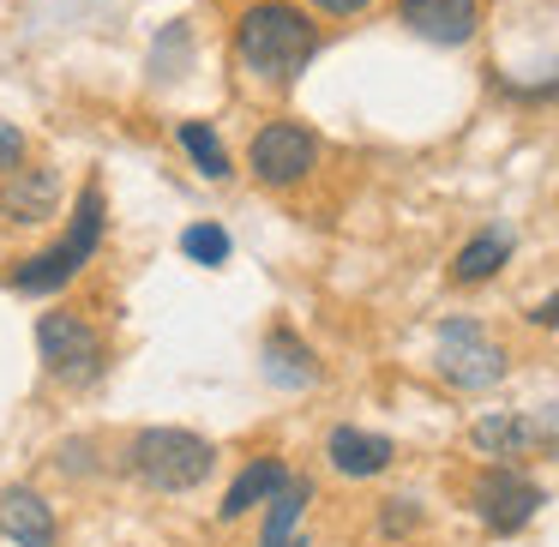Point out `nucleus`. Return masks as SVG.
Segmentation results:
<instances>
[{"mask_svg":"<svg viewBox=\"0 0 559 547\" xmlns=\"http://www.w3.org/2000/svg\"><path fill=\"white\" fill-rule=\"evenodd\" d=\"M313 55H319V25L289 0H253L235 19V61L259 85H295Z\"/></svg>","mask_w":559,"mask_h":547,"instance_id":"obj_1","label":"nucleus"},{"mask_svg":"<svg viewBox=\"0 0 559 547\" xmlns=\"http://www.w3.org/2000/svg\"><path fill=\"white\" fill-rule=\"evenodd\" d=\"M103 193L97 187H85L79 193V205H73V229L61 235L55 247H43V253H31V259H19L13 265V289L19 295H55V289H67V283L79 277V271L97 259V247H103Z\"/></svg>","mask_w":559,"mask_h":547,"instance_id":"obj_2","label":"nucleus"},{"mask_svg":"<svg viewBox=\"0 0 559 547\" xmlns=\"http://www.w3.org/2000/svg\"><path fill=\"white\" fill-rule=\"evenodd\" d=\"M127 469L157 494H193L211 469H217V445L187 427H145L127 451Z\"/></svg>","mask_w":559,"mask_h":547,"instance_id":"obj_3","label":"nucleus"},{"mask_svg":"<svg viewBox=\"0 0 559 547\" xmlns=\"http://www.w3.org/2000/svg\"><path fill=\"white\" fill-rule=\"evenodd\" d=\"M37 355L61 385H91L103 373V337L73 307H55V313L37 319Z\"/></svg>","mask_w":559,"mask_h":547,"instance_id":"obj_4","label":"nucleus"},{"mask_svg":"<svg viewBox=\"0 0 559 547\" xmlns=\"http://www.w3.org/2000/svg\"><path fill=\"white\" fill-rule=\"evenodd\" d=\"M439 379L457 391H487L506 379V355H499V343L487 337L475 319H451L445 331H439V355H433Z\"/></svg>","mask_w":559,"mask_h":547,"instance_id":"obj_5","label":"nucleus"},{"mask_svg":"<svg viewBox=\"0 0 559 547\" xmlns=\"http://www.w3.org/2000/svg\"><path fill=\"white\" fill-rule=\"evenodd\" d=\"M247 169L265 187H295L319 169V139L301 121H265L247 145Z\"/></svg>","mask_w":559,"mask_h":547,"instance_id":"obj_6","label":"nucleus"},{"mask_svg":"<svg viewBox=\"0 0 559 547\" xmlns=\"http://www.w3.org/2000/svg\"><path fill=\"white\" fill-rule=\"evenodd\" d=\"M469 445L481 457H559V409H535V415H481L469 427Z\"/></svg>","mask_w":559,"mask_h":547,"instance_id":"obj_7","label":"nucleus"},{"mask_svg":"<svg viewBox=\"0 0 559 547\" xmlns=\"http://www.w3.org/2000/svg\"><path fill=\"white\" fill-rule=\"evenodd\" d=\"M469 506H475V518H481L493 535H518L523 523H530L535 511H542V487H535L523 469L499 463V469H487L481 481H475Z\"/></svg>","mask_w":559,"mask_h":547,"instance_id":"obj_8","label":"nucleus"},{"mask_svg":"<svg viewBox=\"0 0 559 547\" xmlns=\"http://www.w3.org/2000/svg\"><path fill=\"white\" fill-rule=\"evenodd\" d=\"M397 19L433 49H463L481 31V0H397Z\"/></svg>","mask_w":559,"mask_h":547,"instance_id":"obj_9","label":"nucleus"},{"mask_svg":"<svg viewBox=\"0 0 559 547\" xmlns=\"http://www.w3.org/2000/svg\"><path fill=\"white\" fill-rule=\"evenodd\" d=\"M61 211V175L55 169H7L0 175V217L19 229H37Z\"/></svg>","mask_w":559,"mask_h":547,"instance_id":"obj_10","label":"nucleus"},{"mask_svg":"<svg viewBox=\"0 0 559 547\" xmlns=\"http://www.w3.org/2000/svg\"><path fill=\"white\" fill-rule=\"evenodd\" d=\"M0 535H13L19 547H55V511L37 487H7L0 494Z\"/></svg>","mask_w":559,"mask_h":547,"instance_id":"obj_11","label":"nucleus"},{"mask_svg":"<svg viewBox=\"0 0 559 547\" xmlns=\"http://www.w3.org/2000/svg\"><path fill=\"white\" fill-rule=\"evenodd\" d=\"M325 457H331V469H337V475H355V481H367V475H379V469L391 463V439L361 433V427H331Z\"/></svg>","mask_w":559,"mask_h":547,"instance_id":"obj_12","label":"nucleus"},{"mask_svg":"<svg viewBox=\"0 0 559 547\" xmlns=\"http://www.w3.org/2000/svg\"><path fill=\"white\" fill-rule=\"evenodd\" d=\"M289 481V469H283V457H253L241 475H235V487L223 494V506H217V518L223 523H235V518H247V511L259 506V499H271L277 487Z\"/></svg>","mask_w":559,"mask_h":547,"instance_id":"obj_13","label":"nucleus"},{"mask_svg":"<svg viewBox=\"0 0 559 547\" xmlns=\"http://www.w3.org/2000/svg\"><path fill=\"white\" fill-rule=\"evenodd\" d=\"M265 379H271V385H289V391L313 385V379H319L313 349H307L295 331H271V337H265Z\"/></svg>","mask_w":559,"mask_h":547,"instance_id":"obj_14","label":"nucleus"},{"mask_svg":"<svg viewBox=\"0 0 559 547\" xmlns=\"http://www.w3.org/2000/svg\"><path fill=\"white\" fill-rule=\"evenodd\" d=\"M175 145L193 157V169L205 175V181H229V151H223V139L211 121H181L175 127Z\"/></svg>","mask_w":559,"mask_h":547,"instance_id":"obj_15","label":"nucleus"},{"mask_svg":"<svg viewBox=\"0 0 559 547\" xmlns=\"http://www.w3.org/2000/svg\"><path fill=\"white\" fill-rule=\"evenodd\" d=\"M506 259H511V229H487V235H475V241L457 253L451 277H457V283H487Z\"/></svg>","mask_w":559,"mask_h":547,"instance_id":"obj_16","label":"nucleus"},{"mask_svg":"<svg viewBox=\"0 0 559 547\" xmlns=\"http://www.w3.org/2000/svg\"><path fill=\"white\" fill-rule=\"evenodd\" d=\"M307 499H313V487L289 475V481L271 494V518H265V535H259V547H283V542H289L295 523H301V506H307Z\"/></svg>","mask_w":559,"mask_h":547,"instance_id":"obj_17","label":"nucleus"},{"mask_svg":"<svg viewBox=\"0 0 559 547\" xmlns=\"http://www.w3.org/2000/svg\"><path fill=\"white\" fill-rule=\"evenodd\" d=\"M181 253L193 259V265H223V259H229V229H223V223H187Z\"/></svg>","mask_w":559,"mask_h":547,"instance_id":"obj_18","label":"nucleus"},{"mask_svg":"<svg viewBox=\"0 0 559 547\" xmlns=\"http://www.w3.org/2000/svg\"><path fill=\"white\" fill-rule=\"evenodd\" d=\"M19 163H25V133L13 121H0V175L19 169Z\"/></svg>","mask_w":559,"mask_h":547,"instance_id":"obj_19","label":"nucleus"},{"mask_svg":"<svg viewBox=\"0 0 559 547\" xmlns=\"http://www.w3.org/2000/svg\"><path fill=\"white\" fill-rule=\"evenodd\" d=\"M85 451H91L85 439H67V445H61V469H67V475H85V469H97V457L85 463Z\"/></svg>","mask_w":559,"mask_h":547,"instance_id":"obj_20","label":"nucleus"},{"mask_svg":"<svg viewBox=\"0 0 559 547\" xmlns=\"http://www.w3.org/2000/svg\"><path fill=\"white\" fill-rule=\"evenodd\" d=\"M409 523H415V506H409V499H391V511H385V523H379V530H385V535H403Z\"/></svg>","mask_w":559,"mask_h":547,"instance_id":"obj_21","label":"nucleus"},{"mask_svg":"<svg viewBox=\"0 0 559 547\" xmlns=\"http://www.w3.org/2000/svg\"><path fill=\"white\" fill-rule=\"evenodd\" d=\"M319 13H331V19H355V13H367L373 0H313Z\"/></svg>","mask_w":559,"mask_h":547,"instance_id":"obj_22","label":"nucleus"},{"mask_svg":"<svg viewBox=\"0 0 559 547\" xmlns=\"http://www.w3.org/2000/svg\"><path fill=\"white\" fill-rule=\"evenodd\" d=\"M530 319H535L542 331H559V289L547 295V301H535V313H530Z\"/></svg>","mask_w":559,"mask_h":547,"instance_id":"obj_23","label":"nucleus"}]
</instances>
